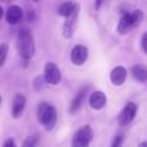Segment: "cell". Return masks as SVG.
<instances>
[{
	"mask_svg": "<svg viewBox=\"0 0 147 147\" xmlns=\"http://www.w3.org/2000/svg\"><path fill=\"white\" fill-rule=\"evenodd\" d=\"M17 48L23 59H30L35 53L34 36L28 28L22 27L17 34Z\"/></svg>",
	"mask_w": 147,
	"mask_h": 147,
	"instance_id": "obj_1",
	"label": "cell"
},
{
	"mask_svg": "<svg viewBox=\"0 0 147 147\" xmlns=\"http://www.w3.org/2000/svg\"><path fill=\"white\" fill-rule=\"evenodd\" d=\"M38 119L47 130H52L57 124L56 107L47 103V102H43L38 109Z\"/></svg>",
	"mask_w": 147,
	"mask_h": 147,
	"instance_id": "obj_2",
	"label": "cell"
},
{
	"mask_svg": "<svg viewBox=\"0 0 147 147\" xmlns=\"http://www.w3.org/2000/svg\"><path fill=\"white\" fill-rule=\"evenodd\" d=\"M143 18V14L141 10H134L133 13H125L119 21V25H117V31L119 34H127L129 32L130 28L137 27L141 23Z\"/></svg>",
	"mask_w": 147,
	"mask_h": 147,
	"instance_id": "obj_3",
	"label": "cell"
},
{
	"mask_svg": "<svg viewBox=\"0 0 147 147\" xmlns=\"http://www.w3.org/2000/svg\"><path fill=\"white\" fill-rule=\"evenodd\" d=\"M93 140V130L90 127L85 125V127L80 128L78 132L74 134L72 138V147H89V143Z\"/></svg>",
	"mask_w": 147,
	"mask_h": 147,
	"instance_id": "obj_4",
	"label": "cell"
},
{
	"mask_svg": "<svg viewBox=\"0 0 147 147\" xmlns=\"http://www.w3.org/2000/svg\"><path fill=\"white\" fill-rule=\"evenodd\" d=\"M136 114H137V105L133 103V102H128L127 106L119 114V124L120 125L130 124L132 120L136 117Z\"/></svg>",
	"mask_w": 147,
	"mask_h": 147,
	"instance_id": "obj_5",
	"label": "cell"
},
{
	"mask_svg": "<svg viewBox=\"0 0 147 147\" xmlns=\"http://www.w3.org/2000/svg\"><path fill=\"white\" fill-rule=\"evenodd\" d=\"M44 79L48 84L57 85L61 81V71L54 63L49 62L45 65V69H44Z\"/></svg>",
	"mask_w": 147,
	"mask_h": 147,
	"instance_id": "obj_6",
	"label": "cell"
},
{
	"mask_svg": "<svg viewBox=\"0 0 147 147\" xmlns=\"http://www.w3.org/2000/svg\"><path fill=\"white\" fill-rule=\"evenodd\" d=\"M88 58V49L84 45H76L72 48L71 51V61L74 65L76 66H80Z\"/></svg>",
	"mask_w": 147,
	"mask_h": 147,
	"instance_id": "obj_7",
	"label": "cell"
},
{
	"mask_svg": "<svg viewBox=\"0 0 147 147\" xmlns=\"http://www.w3.org/2000/svg\"><path fill=\"white\" fill-rule=\"evenodd\" d=\"M107 102V97L103 92L101 90H96L90 94L89 97V106L92 107L93 110H101L106 106Z\"/></svg>",
	"mask_w": 147,
	"mask_h": 147,
	"instance_id": "obj_8",
	"label": "cell"
},
{
	"mask_svg": "<svg viewBox=\"0 0 147 147\" xmlns=\"http://www.w3.org/2000/svg\"><path fill=\"white\" fill-rule=\"evenodd\" d=\"M23 12L18 5H10L8 8L7 13H5V20L9 25H17L21 20H22Z\"/></svg>",
	"mask_w": 147,
	"mask_h": 147,
	"instance_id": "obj_9",
	"label": "cell"
},
{
	"mask_svg": "<svg viewBox=\"0 0 147 147\" xmlns=\"http://www.w3.org/2000/svg\"><path fill=\"white\" fill-rule=\"evenodd\" d=\"M125 79H127V70L123 66H116L112 69L111 74H110V80L114 85H121L124 84Z\"/></svg>",
	"mask_w": 147,
	"mask_h": 147,
	"instance_id": "obj_10",
	"label": "cell"
},
{
	"mask_svg": "<svg viewBox=\"0 0 147 147\" xmlns=\"http://www.w3.org/2000/svg\"><path fill=\"white\" fill-rule=\"evenodd\" d=\"M25 105H26V98L22 94H17L14 97V101H13V106H12V115L13 117H20L22 115L23 110H25Z\"/></svg>",
	"mask_w": 147,
	"mask_h": 147,
	"instance_id": "obj_11",
	"label": "cell"
},
{
	"mask_svg": "<svg viewBox=\"0 0 147 147\" xmlns=\"http://www.w3.org/2000/svg\"><path fill=\"white\" fill-rule=\"evenodd\" d=\"M78 13H79V8L72 13L70 17H67L66 22H65L63 26V34L66 38H70L72 36L74 31H75V26H76V20H78Z\"/></svg>",
	"mask_w": 147,
	"mask_h": 147,
	"instance_id": "obj_12",
	"label": "cell"
},
{
	"mask_svg": "<svg viewBox=\"0 0 147 147\" xmlns=\"http://www.w3.org/2000/svg\"><path fill=\"white\" fill-rule=\"evenodd\" d=\"M132 74L134 76L136 80L141 81V83H145L147 81V67L145 65H136L132 67Z\"/></svg>",
	"mask_w": 147,
	"mask_h": 147,
	"instance_id": "obj_13",
	"label": "cell"
},
{
	"mask_svg": "<svg viewBox=\"0 0 147 147\" xmlns=\"http://www.w3.org/2000/svg\"><path fill=\"white\" fill-rule=\"evenodd\" d=\"M78 8H79V5L75 4V3H63V4H61L58 7V14L67 18V17H70Z\"/></svg>",
	"mask_w": 147,
	"mask_h": 147,
	"instance_id": "obj_14",
	"label": "cell"
},
{
	"mask_svg": "<svg viewBox=\"0 0 147 147\" xmlns=\"http://www.w3.org/2000/svg\"><path fill=\"white\" fill-rule=\"evenodd\" d=\"M85 92H86V89L81 90L80 93L75 97V99L71 102V106H70V112H71V114H75V112L81 107V103H83L84 97H85Z\"/></svg>",
	"mask_w": 147,
	"mask_h": 147,
	"instance_id": "obj_15",
	"label": "cell"
},
{
	"mask_svg": "<svg viewBox=\"0 0 147 147\" xmlns=\"http://www.w3.org/2000/svg\"><path fill=\"white\" fill-rule=\"evenodd\" d=\"M38 143H39V138L38 136H30L25 140L22 147H38Z\"/></svg>",
	"mask_w": 147,
	"mask_h": 147,
	"instance_id": "obj_16",
	"label": "cell"
},
{
	"mask_svg": "<svg viewBox=\"0 0 147 147\" xmlns=\"http://www.w3.org/2000/svg\"><path fill=\"white\" fill-rule=\"evenodd\" d=\"M7 52H8V45L7 44H1V47H0V66H3L5 63Z\"/></svg>",
	"mask_w": 147,
	"mask_h": 147,
	"instance_id": "obj_17",
	"label": "cell"
},
{
	"mask_svg": "<svg viewBox=\"0 0 147 147\" xmlns=\"http://www.w3.org/2000/svg\"><path fill=\"white\" fill-rule=\"evenodd\" d=\"M121 145H123V137L121 136H116L114 138V141H112L111 147H121Z\"/></svg>",
	"mask_w": 147,
	"mask_h": 147,
	"instance_id": "obj_18",
	"label": "cell"
},
{
	"mask_svg": "<svg viewBox=\"0 0 147 147\" xmlns=\"http://www.w3.org/2000/svg\"><path fill=\"white\" fill-rule=\"evenodd\" d=\"M141 47H142V51L147 53V32H145L142 35V40H141Z\"/></svg>",
	"mask_w": 147,
	"mask_h": 147,
	"instance_id": "obj_19",
	"label": "cell"
},
{
	"mask_svg": "<svg viewBox=\"0 0 147 147\" xmlns=\"http://www.w3.org/2000/svg\"><path fill=\"white\" fill-rule=\"evenodd\" d=\"M3 147H17V145H16L13 138H8V140L3 143Z\"/></svg>",
	"mask_w": 147,
	"mask_h": 147,
	"instance_id": "obj_20",
	"label": "cell"
},
{
	"mask_svg": "<svg viewBox=\"0 0 147 147\" xmlns=\"http://www.w3.org/2000/svg\"><path fill=\"white\" fill-rule=\"evenodd\" d=\"M138 147H147V141H146V142H142Z\"/></svg>",
	"mask_w": 147,
	"mask_h": 147,
	"instance_id": "obj_21",
	"label": "cell"
}]
</instances>
